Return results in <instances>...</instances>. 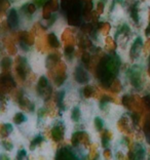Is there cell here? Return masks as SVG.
I'll use <instances>...</instances> for the list:
<instances>
[{
	"instance_id": "1",
	"label": "cell",
	"mask_w": 150,
	"mask_h": 160,
	"mask_svg": "<svg viewBox=\"0 0 150 160\" xmlns=\"http://www.w3.org/2000/svg\"><path fill=\"white\" fill-rule=\"evenodd\" d=\"M29 64L35 74H43L45 72V58L41 53L32 52L29 58Z\"/></svg>"
}]
</instances>
